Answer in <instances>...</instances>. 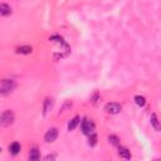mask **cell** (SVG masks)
<instances>
[{
	"label": "cell",
	"instance_id": "1",
	"mask_svg": "<svg viewBox=\"0 0 161 161\" xmlns=\"http://www.w3.org/2000/svg\"><path fill=\"white\" fill-rule=\"evenodd\" d=\"M14 121V112L12 110H6L0 115V126L8 127L13 123Z\"/></svg>",
	"mask_w": 161,
	"mask_h": 161
},
{
	"label": "cell",
	"instance_id": "2",
	"mask_svg": "<svg viewBox=\"0 0 161 161\" xmlns=\"http://www.w3.org/2000/svg\"><path fill=\"white\" fill-rule=\"evenodd\" d=\"M15 88V82L13 79H3L0 82V94H9Z\"/></svg>",
	"mask_w": 161,
	"mask_h": 161
},
{
	"label": "cell",
	"instance_id": "3",
	"mask_svg": "<svg viewBox=\"0 0 161 161\" xmlns=\"http://www.w3.org/2000/svg\"><path fill=\"white\" fill-rule=\"evenodd\" d=\"M81 128H82V132L84 135H90V134L94 132V123L92 120L83 119L81 122Z\"/></svg>",
	"mask_w": 161,
	"mask_h": 161
},
{
	"label": "cell",
	"instance_id": "4",
	"mask_svg": "<svg viewBox=\"0 0 161 161\" xmlns=\"http://www.w3.org/2000/svg\"><path fill=\"white\" fill-rule=\"evenodd\" d=\"M122 110V106L120 103H117V102H110V103H107L104 106V111L107 113H111V115H117V113H120Z\"/></svg>",
	"mask_w": 161,
	"mask_h": 161
},
{
	"label": "cell",
	"instance_id": "5",
	"mask_svg": "<svg viewBox=\"0 0 161 161\" xmlns=\"http://www.w3.org/2000/svg\"><path fill=\"white\" fill-rule=\"evenodd\" d=\"M58 137V130L57 128H49L47 131V134L44 135V141L50 144V142H54Z\"/></svg>",
	"mask_w": 161,
	"mask_h": 161
},
{
	"label": "cell",
	"instance_id": "6",
	"mask_svg": "<svg viewBox=\"0 0 161 161\" xmlns=\"http://www.w3.org/2000/svg\"><path fill=\"white\" fill-rule=\"evenodd\" d=\"M119 155H120V157L126 159V160H130L131 159V152H130V150H128L127 147L119 146Z\"/></svg>",
	"mask_w": 161,
	"mask_h": 161
},
{
	"label": "cell",
	"instance_id": "7",
	"mask_svg": "<svg viewBox=\"0 0 161 161\" xmlns=\"http://www.w3.org/2000/svg\"><path fill=\"white\" fill-rule=\"evenodd\" d=\"M31 52H33V48H31L30 46H21V47L16 48L18 54H30Z\"/></svg>",
	"mask_w": 161,
	"mask_h": 161
},
{
	"label": "cell",
	"instance_id": "8",
	"mask_svg": "<svg viewBox=\"0 0 161 161\" xmlns=\"http://www.w3.org/2000/svg\"><path fill=\"white\" fill-rule=\"evenodd\" d=\"M12 14V8L8 4H0V15L3 16H8Z\"/></svg>",
	"mask_w": 161,
	"mask_h": 161
},
{
	"label": "cell",
	"instance_id": "9",
	"mask_svg": "<svg viewBox=\"0 0 161 161\" xmlns=\"http://www.w3.org/2000/svg\"><path fill=\"white\" fill-rule=\"evenodd\" d=\"M52 107H53V100H52V98H46L44 104H43V115L46 116V115L50 111Z\"/></svg>",
	"mask_w": 161,
	"mask_h": 161
},
{
	"label": "cell",
	"instance_id": "10",
	"mask_svg": "<svg viewBox=\"0 0 161 161\" xmlns=\"http://www.w3.org/2000/svg\"><path fill=\"white\" fill-rule=\"evenodd\" d=\"M40 159V152H39V150L38 148H31L30 150V152H29V160L30 161H38Z\"/></svg>",
	"mask_w": 161,
	"mask_h": 161
},
{
	"label": "cell",
	"instance_id": "11",
	"mask_svg": "<svg viewBox=\"0 0 161 161\" xmlns=\"http://www.w3.org/2000/svg\"><path fill=\"white\" fill-rule=\"evenodd\" d=\"M81 122V119H79V116H76L74 119H72L68 123V131H73L74 128H76Z\"/></svg>",
	"mask_w": 161,
	"mask_h": 161
},
{
	"label": "cell",
	"instance_id": "12",
	"mask_svg": "<svg viewBox=\"0 0 161 161\" xmlns=\"http://www.w3.org/2000/svg\"><path fill=\"white\" fill-rule=\"evenodd\" d=\"M20 150H21V146L18 142H13L12 145L9 146V151H10V154H12V155H18L20 152Z\"/></svg>",
	"mask_w": 161,
	"mask_h": 161
},
{
	"label": "cell",
	"instance_id": "13",
	"mask_svg": "<svg viewBox=\"0 0 161 161\" xmlns=\"http://www.w3.org/2000/svg\"><path fill=\"white\" fill-rule=\"evenodd\" d=\"M151 125L154 126V128H155L156 131H160V122H159V119H157L156 113L151 115Z\"/></svg>",
	"mask_w": 161,
	"mask_h": 161
},
{
	"label": "cell",
	"instance_id": "14",
	"mask_svg": "<svg viewBox=\"0 0 161 161\" xmlns=\"http://www.w3.org/2000/svg\"><path fill=\"white\" fill-rule=\"evenodd\" d=\"M88 145L91 147H93V146L97 145V135H96L94 132H92V134L88 135Z\"/></svg>",
	"mask_w": 161,
	"mask_h": 161
},
{
	"label": "cell",
	"instance_id": "15",
	"mask_svg": "<svg viewBox=\"0 0 161 161\" xmlns=\"http://www.w3.org/2000/svg\"><path fill=\"white\" fill-rule=\"evenodd\" d=\"M135 102H136L137 106L144 107L146 104V98L144 97V96H136V97H135Z\"/></svg>",
	"mask_w": 161,
	"mask_h": 161
},
{
	"label": "cell",
	"instance_id": "16",
	"mask_svg": "<svg viewBox=\"0 0 161 161\" xmlns=\"http://www.w3.org/2000/svg\"><path fill=\"white\" fill-rule=\"evenodd\" d=\"M108 141L112 144V145H115V146H120V140H119V137H116V136H108Z\"/></svg>",
	"mask_w": 161,
	"mask_h": 161
},
{
	"label": "cell",
	"instance_id": "17",
	"mask_svg": "<svg viewBox=\"0 0 161 161\" xmlns=\"http://www.w3.org/2000/svg\"><path fill=\"white\" fill-rule=\"evenodd\" d=\"M97 100H98V93L96 92V93H94V96H93V97L91 98V102H92L93 104H96V102H97Z\"/></svg>",
	"mask_w": 161,
	"mask_h": 161
},
{
	"label": "cell",
	"instance_id": "18",
	"mask_svg": "<svg viewBox=\"0 0 161 161\" xmlns=\"http://www.w3.org/2000/svg\"><path fill=\"white\" fill-rule=\"evenodd\" d=\"M44 159H46V160H53V159H56V156H54V155H48V156H46Z\"/></svg>",
	"mask_w": 161,
	"mask_h": 161
},
{
	"label": "cell",
	"instance_id": "19",
	"mask_svg": "<svg viewBox=\"0 0 161 161\" xmlns=\"http://www.w3.org/2000/svg\"><path fill=\"white\" fill-rule=\"evenodd\" d=\"M0 152H2V147H0Z\"/></svg>",
	"mask_w": 161,
	"mask_h": 161
}]
</instances>
